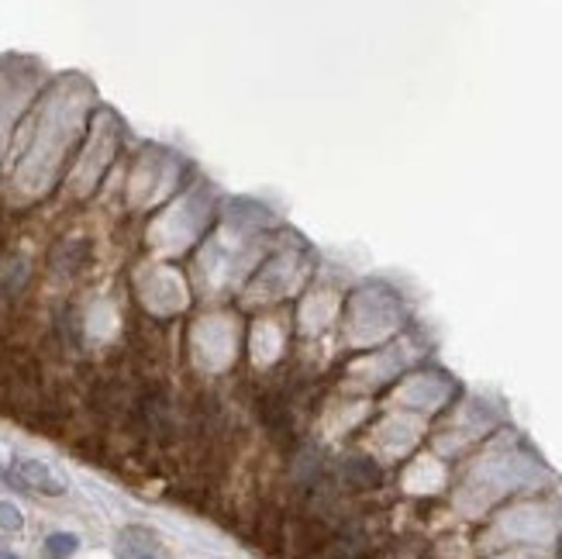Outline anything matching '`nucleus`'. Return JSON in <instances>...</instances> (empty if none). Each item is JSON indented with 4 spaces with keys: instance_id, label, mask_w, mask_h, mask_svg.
Segmentation results:
<instances>
[{
    "instance_id": "f257e3e1",
    "label": "nucleus",
    "mask_w": 562,
    "mask_h": 559,
    "mask_svg": "<svg viewBox=\"0 0 562 559\" xmlns=\"http://www.w3.org/2000/svg\"><path fill=\"white\" fill-rule=\"evenodd\" d=\"M0 477H4V483H11V488H18V491H32V494H45V497L66 494V480L48 463L32 459V456L11 459V467L0 470Z\"/></svg>"
},
{
    "instance_id": "f03ea898",
    "label": "nucleus",
    "mask_w": 562,
    "mask_h": 559,
    "mask_svg": "<svg viewBox=\"0 0 562 559\" xmlns=\"http://www.w3.org/2000/svg\"><path fill=\"white\" fill-rule=\"evenodd\" d=\"M117 559H162V552L149 528L132 525L117 536Z\"/></svg>"
},
{
    "instance_id": "7ed1b4c3",
    "label": "nucleus",
    "mask_w": 562,
    "mask_h": 559,
    "mask_svg": "<svg viewBox=\"0 0 562 559\" xmlns=\"http://www.w3.org/2000/svg\"><path fill=\"white\" fill-rule=\"evenodd\" d=\"M77 549H80V536H72V532H53V536L45 539L48 559H69V556H77Z\"/></svg>"
},
{
    "instance_id": "20e7f679",
    "label": "nucleus",
    "mask_w": 562,
    "mask_h": 559,
    "mask_svg": "<svg viewBox=\"0 0 562 559\" xmlns=\"http://www.w3.org/2000/svg\"><path fill=\"white\" fill-rule=\"evenodd\" d=\"M0 528H4V532H21L24 528V518L18 512V504L0 501Z\"/></svg>"
},
{
    "instance_id": "39448f33",
    "label": "nucleus",
    "mask_w": 562,
    "mask_h": 559,
    "mask_svg": "<svg viewBox=\"0 0 562 559\" xmlns=\"http://www.w3.org/2000/svg\"><path fill=\"white\" fill-rule=\"evenodd\" d=\"M0 559H21L18 552H11V549H4V546H0Z\"/></svg>"
}]
</instances>
